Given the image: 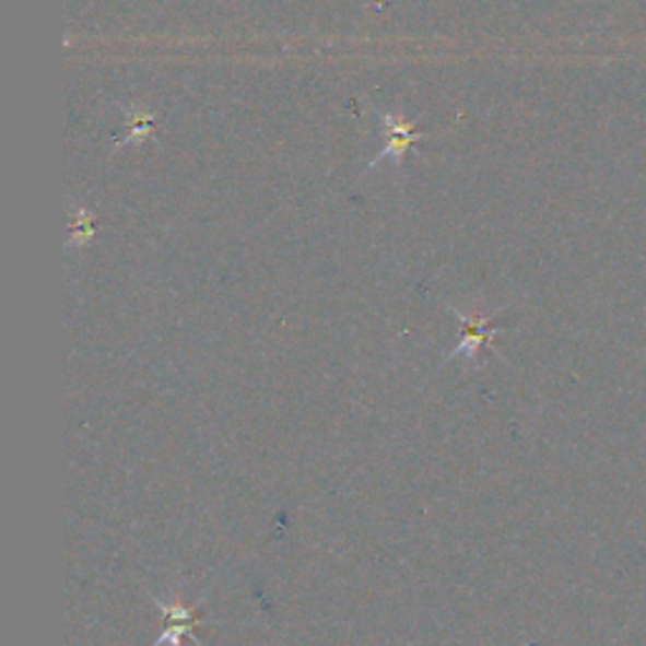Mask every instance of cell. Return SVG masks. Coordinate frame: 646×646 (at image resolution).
I'll use <instances>...</instances> for the list:
<instances>
[{"label": "cell", "mask_w": 646, "mask_h": 646, "mask_svg": "<svg viewBox=\"0 0 646 646\" xmlns=\"http://www.w3.org/2000/svg\"><path fill=\"white\" fill-rule=\"evenodd\" d=\"M94 235H96V227H94L92 212L84 210V208L73 210V215H71V238L67 243V250L86 248V245L94 240Z\"/></svg>", "instance_id": "5"}, {"label": "cell", "mask_w": 646, "mask_h": 646, "mask_svg": "<svg viewBox=\"0 0 646 646\" xmlns=\"http://www.w3.org/2000/svg\"><path fill=\"white\" fill-rule=\"evenodd\" d=\"M457 321H460V343L449 351V354L443 359V362H455V359H465L468 364H475L482 349H493V339H495V329L493 321L497 314H475L468 316L462 310H457L455 306H449Z\"/></svg>", "instance_id": "1"}, {"label": "cell", "mask_w": 646, "mask_h": 646, "mask_svg": "<svg viewBox=\"0 0 646 646\" xmlns=\"http://www.w3.org/2000/svg\"><path fill=\"white\" fill-rule=\"evenodd\" d=\"M154 114L142 104H132L125 109V134L117 139V146L142 144L144 139L152 137Z\"/></svg>", "instance_id": "4"}, {"label": "cell", "mask_w": 646, "mask_h": 646, "mask_svg": "<svg viewBox=\"0 0 646 646\" xmlns=\"http://www.w3.org/2000/svg\"><path fill=\"white\" fill-rule=\"evenodd\" d=\"M162 616H165V629H162V636L152 646H183L185 636H190L195 644H200L198 636H195V629L202 624L198 609L183 607V603H167L154 599Z\"/></svg>", "instance_id": "3"}, {"label": "cell", "mask_w": 646, "mask_h": 646, "mask_svg": "<svg viewBox=\"0 0 646 646\" xmlns=\"http://www.w3.org/2000/svg\"><path fill=\"white\" fill-rule=\"evenodd\" d=\"M376 119H379L381 125V137H384V144L376 157L369 162V169H376L381 165V162H391V165H402L404 154L409 152V146L420 142L424 139L422 132H416V121H404V119H397L391 117L389 111H381V109H374Z\"/></svg>", "instance_id": "2"}]
</instances>
